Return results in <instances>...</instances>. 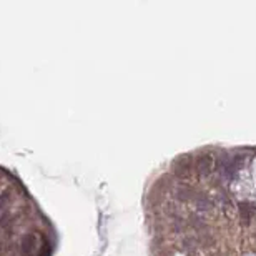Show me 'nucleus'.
Segmentation results:
<instances>
[{
    "mask_svg": "<svg viewBox=\"0 0 256 256\" xmlns=\"http://www.w3.org/2000/svg\"><path fill=\"white\" fill-rule=\"evenodd\" d=\"M211 168H213V160L209 155H203L196 160V170L201 176H207L211 173Z\"/></svg>",
    "mask_w": 256,
    "mask_h": 256,
    "instance_id": "nucleus-1",
    "label": "nucleus"
},
{
    "mask_svg": "<svg viewBox=\"0 0 256 256\" xmlns=\"http://www.w3.org/2000/svg\"><path fill=\"white\" fill-rule=\"evenodd\" d=\"M35 250V236L33 234H25L22 238V245H20V251L23 256H30Z\"/></svg>",
    "mask_w": 256,
    "mask_h": 256,
    "instance_id": "nucleus-2",
    "label": "nucleus"
},
{
    "mask_svg": "<svg viewBox=\"0 0 256 256\" xmlns=\"http://www.w3.org/2000/svg\"><path fill=\"white\" fill-rule=\"evenodd\" d=\"M196 208L201 209V211H207V209L211 208V201L205 198V196H198V198H196Z\"/></svg>",
    "mask_w": 256,
    "mask_h": 256,
    "instance_id": "nucleus-3",
    "label": "nucleus"
},
{
    "mask_svg": "<svg viewBox=\"0 0 256 256\" xmlns=\"http://www.w3.org/2000/svg\"><path fill=\"white\" fill-rule=\"evenodd\" d=\"M7 200H8L7 193H0V218L3 216V208H5L7 205Z\"/></svg>",
    "mask_w": 256,
    "mask_h": 256,
    "instance_id": "nucleus-4",
    "label": "nucleus"
}]
</instances>
